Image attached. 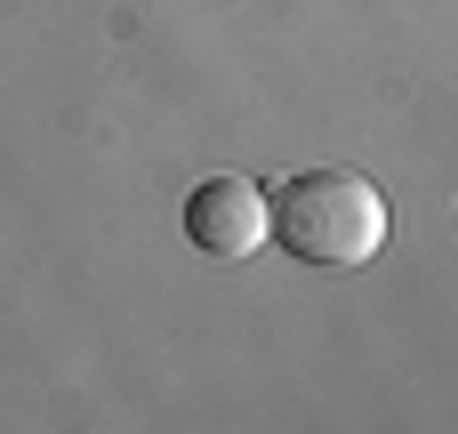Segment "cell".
Here are the masks:
<instances>
[{
	"mask_svg": "<svg viewBox=\"0 0 458 434\" xmlns=\"http://www.w3.org/2000/svg\"><path fill=\"white\" fill-rule=\"evenodd\" d=\"M386 234H394V209L362 169H298L274 193V242L298 266L354 274V266H370L386 250Z\"/></svg>",
	"mask_w": 458,
	"mask_h": 434,
	"instance_id": "1",
	"label": "cell"
},
{
	"mask_svg": "<svg viewBox=\"0 0 458 434\" xmlns=\"http://www.w3.org/2000/svg\"><path fill=\"white\" fill-rule=\"evenodd\" d=\"M185 242L201 250V258H225V266H242V258H258L266 242H274V201H266V185H250V177H201L193 193H185Z\"/></svg>",
	"mask_w": 458,
	"mask_h": 434,
	"instance_id": "2",
	"label": "cell"
}]
</instances>
